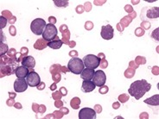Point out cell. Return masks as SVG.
Segmentation results:
<instances>
[{"mask_svg":"<svg viewBox=\"0 0 159 119\" xmlns=\"http://www.w3.org/2000/svg\"><path fill=\"white\" fill-rule=\"evenodd\" d=\"M15 106H16V107L17 108V109H22V105H21L20 104H16Z\"/></svg>","mask_w":159,"mask_h":119,"instance_id":"25","label":"cell"},{"mask_svg":"<svg viewBox=\"0 0 159 119\" xmlns=\"http://www.w3.org/2000/svg\"><path fill=\"white\" fill-rule=\"evenodd\" d=\"M28 83L24 78H17L14 82V90L16 92H24L28 88Z\"/></svg>","mask_w":159,"mask_h":119,"instance_id":"9","label":"cell"},{"mask_svg":"<svg viewBox=\"0 0 159 119\" xmlns=\"http://www.w3.org/2000/svg\"><path fill=\"white\" fill-rule=\"evenodd\" d=\"M62 44H63L62 41L60 40L59 38H57L56 40H53L51 42H48L47 46L49 47V48H53V49H59L62 46Z\"/></svg>","mask_w":159,"mask_h":119,"instance_id":"15","label":"cell"},{"mask_svg":"<svg viewBox=\"0 0 159 119\" xmlns=\"http://www.w3.org/2000/svg\"><path fill=\"white\" fill-rule=\"evenodd\" d=\"M26 81L30 86L35 87L41 83V79L38 73H36L35 71H31L29 73V74L26 77Z\"/></svg>","mask_w":159,"mask_h":119,"instance_id":"7","label":"cell"},{"mask_svg":"<svg viewBox=\"0 0 159 119\" xmlns=\"http://www.w3.org/2000/svg\"><path fill=\"white\" fill-rule=\"evenodd\" d=\"M95 84L93 82V80H84L81 86V89L84 92H91L95 89Z\"/></svg>","mask_w":159,"mask_h":119,"instance_id":"11","label":"cell"},{"mask_svg":"<svg viewBox=\"0 0 159 119\" xmlns=\"http://www.w3.org/2000/svg\"><path fill=\"white\" fill-rule=\"evenodd\" d=\"M57 28L54 24H48L46 25V27L44 29V31L43 33V39L47 42H51L55 39L57 36Z\"/></svg>","mask_w":159,"mask_h":119,"instance_id":"5","label":"cell"},{"mask_svg":"<svg viewBox=\"0 0 159 119\" xmlns=\"http://www.w3.org/2000/svg\"><path fill=\"white\" fill-rule=\"evenodd\" d=\"M151 85L148 83L147 80L141 79V80H136L133 83H131L130 87L128 89L129 94L134 97L137 100L140 99L147 91L151 90Z\"/></svg>","mask_w":159,"mask_h":119,"instance_id":"1","label":"cell"},{"mask_svg":"<svg viewBox=\"0 0 159 119\" xmlns=\"http://www.w3.org/2000/svg\"><path fill=\"white\" fill-rule=\"evenodd\" d=\"M101 37L105 40H111L113 38L114 36V29L111 25H103L101 27V32H100Z\"/></svg>","mask_w":159,"mask_h":119,"instance_id":"10","label":"cell"},{"mask_svg":"<svg viewBox=\"0 0 159 119\" xmlns=\"http://www.w3.org/2000/svg\"><path fill=\"white\" fill-rule=\"evenodd\" d=\"M143 102L145 104H151V105H157V106L159 104V95L158 94L154 95L151 98L146 99Z\"/></svg>","mask_w":159,"mask_h":119,"instance_id":"16","label":"cell"},{"mask_svg":"<svg viewBox=\"0 0 159 119\" xmlns=\"http://www.w3.org/2000/svg\"><path fill=\"white\" fill-rule=\"evenodd\" d=\"M113 108L114 109H118L119 108V104H113Z\"/></svg>","mask_w":159,"mask_h":119,"instance_id":"24","label":"cell"},{"mask_svg":"<svg viewBox=\"0 0 159 119\" xmlns=\"http://www.w3.org/2000/svg\"><path fill=\"white\" fill-rule=\"evenodd\" d=\"M82 60H83L84 66L90 69H96L101 63L100 58L94 55H88L84 57Z\"/></svg>","mask_w":159,"mask_h":119,"instance_id":"4","label":"cell"},{"mask_svg":"<svg viewBox=\"0 0 159 119\" xmlns=\"http://www.w3.org/2000/svg\"><path fill=\"white\" fill-rule=\"evenodd\" d=\"M48 20H49V24H52V22H53V24H56V20L55 19V17H54V16H50V17L48 18Z\"/></svg>","mask_w":159,"mask_h":119,"instance_id":"20","label":"cell"},{"mask_svg":"<svg viewBox=\"0 0 159 119\" xmlns=\"http://www.w3.org/2000/svg\"><path fill=\"white\" fill-rule=\"evenodd\" d=\"M80 119H95L96 111L92 108L85 107L80 110L79 112Z\"/></svg>","mask_w":159,"mask_h":119,"instance_id":"8","label":"cell"},{"mask_svg":"<svg viewBox=\"0 0 159 119\" xmlns=\"http://www.w3.org/2000/svg\"><path fill=\"white\" fill-rule=\"evenodd\" d=\"M95 72H94V69H90V68H84V70L81 72L80 73V77L81 79H84V80H92L93 78V75H94Z\"/></svg>","mask_w":159,"mask_h":119,"instance_id":"12","label":"cell"},{"mask_svg":"<svg viewBox=\"0 0 159 119\" xmlns=\"http://www.w3.org/2000/svg\"><path fill=\"white\" fill-rule=\"evenodd\" d=\"M60 91L61 92V94L63 96H66L67 94H68V91L65 89V87H61V89H60Z\"/></svg>","mask_w":159,"mask_h":119,"instance_id":"19","label":"cell"},{"mask_svg":"<svg viewBox=\"0 0 159 119\" xmlns=\"http://www.w3.org/2000/svg\"><path fill=\"white\" fill-rule=\"evenodd\" d=\"M40 85H41V86H37V89H39V90H43V89L44 88V86H45V84L44 83H40Z\"/></svg>","mask_w":159,"mask_h":119,"instance_id":"21","label":"cell"},{"mask_svg":"<svg viewBox=\"0 0 159 119\" xmlns=\"http://www.w3.org/2000/svg\"><path fill=\"white\" fill-rule=\"evenodd\" d=\"M108 86H101V87L99 88V92L101 93V94H106L107 92L108 91Z\"/></svg>","mask_w":159,"mask_h":119,"instance_id":"18","label":"cell"},{"mask_svg":"<svg viewBox=\"0 0 159 119\" xmlns=\"http://www.w3.org/2000/svg\"><path fill=\"white\" fill-rule=\"evenodd\" d=\"M68 68L69 71L75 74H80L85 68L83 60L79 58H72L68 61Z\"/></svg>","mask_w":159,"mask_h":119,"instance_id":"2","label":"cell"},{"mask_svg":"<svg viewBox=\"0 0 159 119\" xmlns=\"http://www.w3.org/2000/svg\"><path fill=\"white\" fill-rule=\"evenodd\" d=\"M0 19H1V29H3L6 26L7 19H6L5 17H4V16H1V17H0Z\"/></svg>","mask_w":159,"mask_h":119,"instance_id":"17","label":"cell"},{"mask_svg":"<svg viewBox=\"0 0 159 119\" xmlns=\"http://www.w3.org/2000/svg\"><path fill=\"white\" fill-rule=\"evenodd\" d=\"M29 69L26 67H18L16 68V72H15V74L17 78H26L27 75L29 74Z\"/></svg>","mask_w":159,"mask_h":119,"instance_id":"14","label":"cell"},{"mask_svg":"<svg viewBox=\"0 0 159 119\" xmlns=\"http://www.w3.org/2000/svg\"><path fill=\"white\" fill-rule=\"evenodd\" d=\"M56 84H53V85H51V86H50V90L54 91V90H56Z\"/></svg>","mask_w":159,"mask_h":119,"instance_id":"22","label":"cell"},{"mask_svg":"<svg viewBox=\"0 0 159 119\" xmlns=\"http://www.w3.org/2000/svg\"><path fill=\"white\" fill-rule=\"evenodd\" d=\"M22 66L27 68H34L36 66V60L32 56H26L22 60Z\"/></svg>","mask_w":159,"mask_h":119,"instance_id":"13","label":"cell"},{"mask_svg":"<svg viewBox=\"0 0 159 119\" xmlns=\"http://www.w3.org/2000/svg\"><path fill=\"white\" fill-rule=\"evenodd\" d=\"M92 80H93V83L95 84L96 86L101 87V86H103L104 85L106 84V81H107L106 73L102 70H98V71L95 72V73H94L93 78Z\"/></svg>","mask_w":159,"mask_h":119,"instance_id":"6","label":"cell"},{"mask_svg":"<svg viewBox=\"0 0 159 119\" xmlns=\"http://www.w3.org/2000/svg\"><path fill=\"white\" fill-rule=\"evenodd\" d=\"M46 22L43 18H36L33 20L30 24V29L33 34H35L36 36H41L43 35L44 31V29L46 27Z\"/></svg>","mask_w":159,"mask_h":119,"instance_id":"3","label":"cell"},{"mask_svg":"<svg viewBox=\"0 0 159 119\" xmlns=\"http://www.w3.org/2000/svg\"><path fill=\"white\" fill-rule=\"evenodd\" d=\"M96 108H97V111H98V112H101V111H102V109H101V106H99V105H96L95 106Z\"/></svg>","mask_w":159,"mask_h":119,"instance_id":"23","label":"cell"}]
</instances>
